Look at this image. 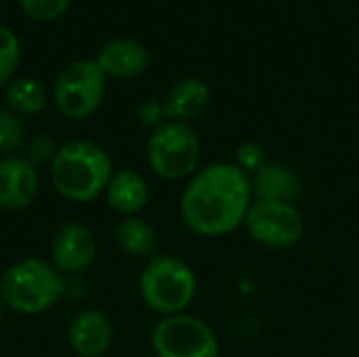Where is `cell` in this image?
Wrapping results in <instances>:
<instances>
[{
	"label": "cell",
	"mask_w": 359,
	"mask_h": 357,
	"mask_svg": "<svg viewBox=\"0 0 359 357\" xmlns=\"http://www.w3.org/2000/svg\"><path fill=\"white\" fill-rule=\"evenodd\" d=\"M252 202L250 175L236 162H212L191 175L179 210L194 234L221 238L244 225Z\"/></svg>",
	"instance_id": "6da1fadb"
},
{
	"label": "cell",
	"mask_w": 359,
	"mask_h": 357,
	"mask_svg": "<svg viewBox=\"0 0 359 357\" xmlns=\"http://www.w3.org/2000/svg\"><path fill=\"white\" fill-rule=\"evenodd\" d=\"M114 177V166L103 147L76 139L57 149L50 162L53 187L72 202H93L105 194Z\"/></svg>",
	"instance_id": "7a4b0ae2"
},
{
	"label": "cell",
	"mask_w": 359,
	"mask_h": 357,
	"mask_svg": "<svg viewBox=\"0 0 359 357\" xmlns=\"http://www.w3.org/2000/svg\"><path fill=\"white\" fill-rule=\"evenodd\" d=\"M63 274L42 259L17 261L0 278V297L4 307L23 316L44 314L63 297Z\"/></svg>",
	"instance_id": "3957f363"
},
{
	"label": "cell",
	"mask_w": 359,
	"mask_h": 357,
	"mask_svg": "<svg viewBox=\"0 0 359 357\" xmlns=\"http://www.w3.org/2000/svg\"><path fill=\"white\" fill-rule=\"evenodd\" d=\"M141 297L145 305L168 318L185 314L196 299L198 280L194 269L177 257H154L145 265L139 280Z\"/></svg>",
	"instance_id": "277c9868"
},
{
	"label": "cell",
	"mask_w": 359,
	"mask_h": 357,
	"mask_svg": "<svg viewBox=\"0 0 359 357\" xmlns=\"http://www.w3.org/2000/svg\"><path fill=\"white\" fill-rule=\"evenodd\" d=\"M147 162L166 181L191 177L200 162V139L196 130L187 122L177 120L160 124L147 141Z\"/></svg>",
	"instance_id": "5b68a950"
},
{
	"label": "cell",
	"mask_w": 359,
	"mask_h": 357,
	"mask_svg": "<svg viewBox=\"0 0 359 357\" xmlns=\"http://www.w3.org/2000/svg\"><path fill=\"white\" fill-rule=\"evenodd\" d=\"M107 76L95 59H78L65 65L53 84V101L69 120H86L103 103Z\"/></svg>",
	"instance_id": "8992f818"
},
{
	"label": "cell",
	"mask_w": 359,
	"mask_h": 357,
	"mask_svg": "<svg viewBox=\"0 0 359 357\" xmlns=\"http://www.w3.org/2000/svg\"><path fill=\"white\" fill-rule=\"evenodd\" d=\"M158 357H219V339L200 318L177 314L162 318L151 332Z\"/></svg>",
	"instance_id": "52a82bcc"
},
{
	"label": "cell",
	"mask_w": 359,
	"mask_h": 357,
	"mask_svg": "<svg viewBox=\"0 0 359 357\" xmlns=\"http://www.w3.org/2000/svg\"><path fill=\"white\" fill-rule=\"evenodd\" d=\"M244 227L257 244L273 250H286L301 242L305 234V219L290 202L255 200Z\"/></svg>",
	"instance_id": "ba28073f"
},
{
	"label": "cell",
	"mask_w": 359,
	"mask_h": 357,
	"mask_svg": "<svg viewBox=\"0 0 359 357\" xmlns=\"http://www.w3.org/2000/svg\"><path fill=\"white\" fill-rule=\"evenodd\" d=\"M97 255L93 231L82 223H65L50 244V263L63 276H78L86 271Z\"/></svg>",
	"instance_id": "9c48e42d"
},
{
	"label": "cell",
	"mask_w": 359,
	"mask_h": 357,
	"mask_svg": "<svg viewBox=\"0 0 359 357\" xmlns=\"http://www.w3.org/2000/svg\"><path fill=\"white\" fill-rule=\"evenodd\" d=\"M38 194V173L32 162L21 156L0 158V208L23 210Z\"/></svg>",
	"instance_id": "30bf717a"
},
{
	"label": "cell",
	"mask_w": 359,
	"mask_h": 357,
	"mask_svg": "<svg viewBox=\"0 0 359 357\" xmlns=\"http://www.w3.org/2000/svg\"><path fill=\"white\" fill-rule=\"evenodd\" d=\"M67 341L78 357H101L111 347L114 326L103 311L86 309L72 320Z\"/></svg>",
	"instance_id": "8fae6325"
},
{
	"label": "cell",
	"mask_w": 359,
	"mask_h": 357,
	"mask_svg": "<svg viewBox=\"0 0 359 357\" xmlns=\"http://www.w3.org/2000/svg\"><path fill=\"white\" fill-rule=\"evenodd\" d=\"M95 61L107 78L128 80L149 67V50L135 38H116L97 53Z\"/></svg>",
	"instance_id": "7c38bea8"
},
{
	"label": "cell",
	"mask_w": 359,
	"mask_h": 357,
	"mask_svg": "<svg viewBox=\"0 0 359 357\" xmlns=\"http://www.w3.org/2000/svg\"><path fill=\"white\" fill-rule=\"evenodd\" d=\"M164 103L166 120H177V122H187L198 116H202L208 105H210V86L198 78H181L179 82L172 84L168 90Z\"/></svg>",
	"instance_id": "4fadbf2b"
},
{
	"label": "cell",
	"mask_w": 359,
	"mask_h": 357,
	"mask_svg": "<svg viewBox=\"0 0 359 357\" xmlns=\"http://www.w3.org/2000/svg\"><path fill=\"white\" fill-rule=\"evenodd\" d=\"M252 196L255 200H271V202H290L301 194V179L297 173L280 162H267L255 175H250Z\"/></svg>",
	"instance_id": "5bb4252c"
},
{
	"label": "cell",
	"mask_w": 359,
	"mask_h": 357,
	"mask_svg": "<svg viewBox=\"0 0 359 357\" xmlns=\"http://www.w3.org/2000/svg\"><path fill=\"white\" fill-rule=\"evenodd\" d=\"M105 198L116 213L124 217H137V213H141L149 200V187L139 173L122 168L114 173L105 189Z\"/></svg>",
	"instance_id": "9a60e30c"
},
{
	"label": "cell",
	"mask_w": 359,
	"mask_h": 357,
	"mask_svg": "<svg viewBox=\"0 0 359 357\" xmlns=\"http://www.w3.org/2000/svg\"><path fill=\"white\" fill-rule=\"evenodd\" d=\"M116 242L122 252L135 259H154V252L158 248L156 229L139 217H124L118 223Z\"/></svg>",
	"instance_id": "2e32d148"
},
{
	"label": "cell",
	"mask_w": 359,
	"mask_h": 357,
	"mask_svg": "<svg viewBox=\"0 0 359 357\" xmlns=\"http://www.w3.org/2000/svg\"><path fill=\"white\" fill-rule=\"evenodd\" d=\"M48 93L44 84L36 78H15L6 88L8 109L17 116H36L46 107Z\"/></svg>",
	"instance_id": "e0dca14e"
},
{
	"label": "cell",
	"mask_w": 359,
	"mask_h": 357,
	"mask_svg": "<svg viewBox=\"0 0 359 357\" xmlns=\"http://www.w3.org/2000/svg\"><path fill=\"white\" fill-rule=\"evenodd\" d=\"M21 44L13 29L0 25V86L8 84L19 67Z\"/></svg>",
	"instance_id": "ac0fdd59"
},
{
	"label": "cell",
	"mask_w": 359,
	"mask_h": 357,
	"mask_svg": "<svg viewBox=\"0 0 359 357\" xmlns=\"http://www.w3.org/2000/svg\"><path fill=\"white\" fill-rule=\"evenodd\" d=\"M25 141V126L21 118L8 107H0V154L11 156Z\"/></svg>",
	"instance_id": "d6986e66"
},
{
	"label": "cell",
	"mask_w": 359,
	"mask_h": 357,
	"mask_svg": "<svg viewBox=\"0 0 359 357\" xmlns=\"http://www.w3.org/2000/svg\"><path fill=\"white\" fill-rule=\"evenodd\" d=\"M69 2L72 0H19V6L32 21L46 23L59 19L69 8Z\"/></svg>",
	"instance_id": "ffe728a7"
},
{
	"label": "cell",
	"mask_w": 359,
	"mask_h": 357,
	"mask_svg": "<svg viewBox=\"0 0 359 357\" xmlns=\"http://www.w3.org/2000/svg\"><path fill=\"white\" fill-rule=\"evenodd\" d=\"M57 145L48 135H34L27 143H25V160L32 162L34 166L38 164H46L53 162V158L57 156Z\"/></svg>",
	"instance_id": "44dd1931"
},
{
	"label": "cell",
	"mask_w": 359,
	"mask_h": 357,
	"mask_svg": "<svg viewBox=\"0 0 359 357\" xmlns=\"http://www.w3.org/2000/svg\"><path fill=\"white\" fill-rule=\"evenodd\" d=\"M246 175H255L261 166L267 164L265 149L259 143H244L238 147V162H236Z\"/></svg>",
	"instance_id": "7402d4cb"
},
{
	"label": "cell",
	"mask_w": 359,
	"mask_h": 357,
	"mask_svg": "<svg viewBox=\"0 0 359 357\" xmlns=\"http://www.w3.org/2000/svg\"><path fill=\"white\" fill-rule=\"evenodd\" d=\"M139 120L145 124V126H151V128H158L160 124L168 122L166 120V112H164V103L162 101H145L141 107H139Z\"/></svg>",
	"instance_id": "603a6c76"
},
{
	"label": "cell",
	"mask_w": 359,
	"mask_h": 357,
	"mask_svg": "<svg viewBox=\"0 0 359 357\" xmlns=\"http://www.w3.org/2000/svg\"><path fill=\"white\" fill-rule=\"evenodd\" d=\"M2 311H4V303H2V297H0V318H2Z\"/></svg>",
	"instance_id": "cb8c5ba5"
}]
</instances>
